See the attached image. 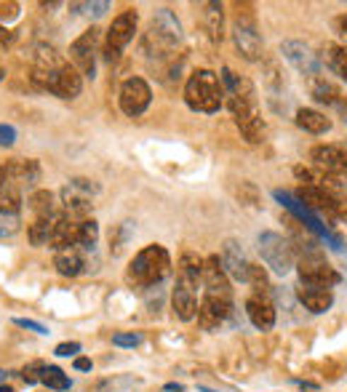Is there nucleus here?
Masks as SVG:
<instances>
[{"label": "nucleus", "mask_w": 347, "mask_h": 392, "mask_svg": "<svg viewBox=\"0 0 347 392\" xmlns=\"http://www.w3.org/2000/svg\"><path fill=\"white\" fill-rule=\"evenodd\" d=\"M99 192H102V187L96 184L94 179H86V177L70 179L61 187V208H64V216L75 219V222L88 219L91 211H94V198Z\"/></svg>", "instance_id": "39448f33"}, {"label": "nucleus", "mask_w": 347, "mask_h": 392, "mask_svg": "<svg viewBox=\"0 0 347 392\" xmlns=\"http://www.w3.org/2000/svg\"><path fill=\"white\" fill-rule=\"evenodd\" d=\"M204 27L208 37H211V43H222V37H225V6L222 3H206L204 6Z\"/></svg>", "instance_id": "a878e982"}, {"label": "nucleus", "mask_w": 347, "mask_h": 392, "mask_svg": "<svg viewBox=\"0 0 347 392\" xmlns=\"http://www.w3.org/2000/svg\"><path fill=\"white\" fill-rule=\"evenodd\" d=\"M310 96L318 102V105H326V107H342L345 105V96H342V88L329 81L326 75H315L310 78Z\"/></svg>", "instance_id": "4be33fe9"}, {"label": "nucleus", "mask_w": 347, "mask_h": 392, "mask_svg": "<svg viewBox=\"0 0 347 392\" xmlns=\"http://www.w3.org/2000/svg\"><path fill=\"white\" fill-rule=\"evenodd\" d=\"M310 160L318 171L329 177H347V147L342 144H318L310 150Z\"/></svg>", "instance_id": "dca6fc26"}, {"label": "nucleus", "mask_w": 347, "mask_h": 392, "mask_svg": "<svg viewBox=\"0 0 347 392\" xmlns=\"http://www.w3.org/2000/svg\"><path fill=\"white\" fill-rule=\"evenodd\" d=\"M112 345L120 350H134V347L142 345V333L139 331H118L112 333Z\"/></svg>", "instance_id": "c9c22d12"}, {"label": "nucleus", "mask_w": 347, "mask_h": 392, "mask_svg": "<svg viewBox=\"0 0 347 392\" xmlns=\"http://www.w3.org/2000/svg\"><path fill=\"white\" fill-rule=\"evenodd\" d=\"M13 326H19V328H27V331H35L40 333V336H48V328L43 326V323L33 321V318H13Z\"/></svg>", "instance_id": "ea45409f"}, {"label": "nucleus", "mask_w": 347, "mask_h": 392, "mask_svg": "<svg viewBox=\"0 0 347 392\" xmlns=\"http://www.w3.org/2000/svg\"><path fill=\"white\" fill-rule=\"evenodd\" d=\"M136 24H139V13L129 8V11H120L107 30V37H105V59L107 61H118L123 48L129 46L136 35Z\"/></svg>", "instance_id": "f8f14e48"}, {"label": "nucleus", "mask_w": 347, "mask_h": 392, "mask_svg": "<svg viewBox=\"0 0 347 392\" xmlns=\"http://www.w3.org/2000/svg\"><path fill=\"white\" fill-rule=\"evenodd\" d=\"M171 273V256L163 246H144L129 264V283L139 288H153Z\"/></svg>", "instance_id": "20e7f679"}, {"label": "nucleus", "mask_w": 347, "mask_h": 392, "mask_svg": "<svg viewBox=\"0 0 347 392\" xmlns=\"http://www.w3.org/2000/svg\"><path fill=\"white\" fill-rule=\"evenodd\" d=\"M40 381L46 384L48 390H57V392H64L72 387V379L59 369V366H46V369H43V379Z\"/></svg>", "instance_id": "72a5a7b5"}, {"label": "nucleus", "mask_w": 347, "mask_h": 392, "mask_svg": "<svg viewBox=\"0 0 347 392\" xmlns=\"http://www.w3.org/2000/svg\"><path fill=\"white\" fill-rule=\"evenodd\" d=\"M246 315L257 331H273V326H276V304L270 302V297L252 294L246 299Z\"/></svg>", "instance_id": "412c9836"}, {"label": "nucleus", "mask_w": 347, "mask_h": 392, "mask_svg": "<svg viewBox=\"0 0 347 392\" xmlns=\"http://www.w3.org/2000/svg\"><path fill=\"white\" fill-rule=\"evenodd\" d=\"M278 54L283 57V59L294 67V70L305 75V78H315V75H321V57L312 51L305 40H294V37H288L281 43L278 48Z\"/></svg>", "instance_id": "4468645a"}, {"label": "nucleus", "mask_w": 347, "mask_h": 392, "mask_svg": "<svg viewBox=\"0 0 347 392\" xmlns=\"http://www.w3.org/2000/svg\"><path fill=\"white\" fill-rule=\"evenodd\" d=\"M294 243V251L300 249L297 254V273H300V283L307 285V288H334L342 275L336 273V267H331L326 261L324 249L315 243V240H291Z\"/></svg>", "instance_id": "f03ea898"}, {"label": "nucleus", "mask_w": 347, "mask_h": 392, "mask_svg": "<svg viewBox=\"0 0 347 392\" xmlns=\"http://www.w3.org/2000/svg\"><path fill=\"white\" fill-rule=\"evenodd\" d=\"M30 208L35 211V216H57V203H54V192L51 190H35L30 195Z\"/></svg>", "instance_id": "7c9ffc66"}, {"label": "nucleus", "mask_w": 347, "mask_h": 392, "mask_svg": "<svg viewBox=\"0 0 347 392\" xmlns=\"http://www.w3.org/2000/svg\"><path fill=\"white\" fill-rule=\"evenodd\" d=\"M3 177L16 187H33L35 182H40V163L33 158H13L3 166Z\"/></svg>", "instance_id": "6ab92c4d"}, {"label": "nucleus", "mask_w": 347, "mask_h": 392, "mask_svg": "<svg viewBox=\"0 0 347 392\" xmlns=\"http://www.w3.org/2000/svg\"><path fill=\"white\" fill-rule=\"evenodd\" d=\"M43 369H46V366H43L40 360H35V363H30V366H24V369H22L24 384H30V387H33V384H37V381L43 379Z\"/></svg>", "instance_id": "58836bf2"}, {"label": "nucleus", "mask_w": 347, "mask_h": 392, "mask_svg": "<svg viewBox=\"0 0 347 392\" xmlns=\"http://www.w3.org/2000/svg\"><path fill=\"white\" fill-rule=\"evenodd\" d=\"M72 8V13H81V8H83L88 16H105V13L110 11V3L107 0H96V3H72L70 6Z\"/></svg>", "instance_id": "e433bc0d"}, {"label": "nucleus", "mask_w": 347, "mask_h": 392, "mask_svg": "<svg viewBox=\"0 0 347 392\" xmlns=\"http://www.w3.org/2000/svg\"><path fill=\"white\" fill-rule=\"evenodd\" d=\"M238 201L246 203V206H252V208H259V190L254 187L252 182H240L238 187Z\"/></svg>", "instance_id": "4c0bfd02"}, {"label": "nucleus", "mask_w": 347, "mask_h": 392, "mask_svg": "<svg viewBox=\"0 0 347 392\" xmlns=\"http://www.w3.org/2000/svg\"><path fill=\"white\" fill-rule=\"evenodd\" d=\"M273 198H276L281 206H286L288 211L297 216L302 225L310 230L312 235H318L321 240H326V243H329V246H331L334 251H342V238H336L334 232H331V230H329V227L321 222V216L312 214L307 206H302V203L297 201V198H294L291 192H286V190H273Z\"/></svg>", "instance_id": "1a4fd4ad"}, {"label": "nucleus", "mask_w": 347, "mask_h": 392, "mask_svg": "<svg viewBox=\"0 0 347 392\" xmlns=\"http://www.w3.org/2000/svg\"><path fill=\"white\" fill-rule=\"evenodd\" d=\"M201 283L206 285V294H216V297L233 299V288H230V278L222 267V259L211 254L204 259V273H201Z\"/></svg>", "instance_id": "a211bd4d"}, {"label": "nucleus", "mask_w": 347, "mask_h": 392, "mask_svg": "<svg viewBox=\"0 0 347 392\" xmlns=\"http://www.w3.org/2000/svg\"><path fill=\"white\" fill-rule=\"evenodd\" d=\"M262 78H264V85H267V94L273 96V99L283 94L286 78H283V70H281L276 57H264L262 59Z\"/></svg>", "instance_id": "c85d7f7f"}, {"label": "nucleus", "mask_w": 347, "mask_h": 392, "mask_svg": "<svg viewBox=\"0 0 347 392\" xmlns=\"http://www.w3.org/2000/svg\"><path fill=\"white\" fill-rule=\"evenodd\" d=\"M72 369L75 371H91L94 369V363H91V357H75V360H72Z\"/></svg>", "instance_id": "37998d69"}, {"label": "nucleus", "mask_w": 347, "mask_h": 392, "mask_svg": "<svg viewBox=\"0 0 347 392\" xmlns=\"http://www.w3.org/2000/svg\"><path fill=\"white\" fill-rule=\"evenodd\" d=\"M297 129H302L305 133H312V136H321V133H329L331 131V118H326L324 112H318V109L312 107H302L297 109Z\"/></svg>", "instance_id": "b1692460"}, {"label": "nucleus", "mask_w": 347, "mask_h": 392, "mask_svg": "<svg viewBox=\"0 0 347 392\" xmlns=\"http://www.w3.org/2000/svg\"><path fill=\"white\" fill-rule=\"evenodd\" d=\"M134 235V222H120L118 227H112V232H110V251H112V256H118L120 251L126 249V243L131 240Z\"/></svg>", "instance_id": "f704fd0d"}, {"label": "nucleus", "mask_w": 347, "mask_h": 392, "mask_svg": "<svg viewBox=\"0 0 347 392\" xmlns=\"http://www.w3.org/2000/svg\"><path fill=\"white\" fill-rule=\"evenodd\" d=\"M57 222H59V214L57 216H40L30 225V243L40 249V246H48L51 238H54V230H57Z\"/></svg>", "instance_id": "c756f323"}, {"label": "nucleus", "mask_w": 347, "mask_h": 392, "mask_svg": "<svg viewBox=\"0 0 347 392\" xmlns=\"http://www.w3.org/2000/svg\"><path fill=\"white\" fill-rule=\"evenodd\" d=\"M78 352H81L78 342H61V345L54 347V355L57 357H78Z\"/></svg>", "instance_id": "a19ab883"}, {"label": "nucleus", "mask_w": 347, "mask_h": 392, "mask_svg": "<svg viewBox=\"0 0 347 392\" xmlns=\"http://www.w3.org/2000/svg\"><path fill=\"white\" fill-rule=\"evenodd\" d=\"M13 40V32H8L6 27H0V43H11Z\"/></svg>", "instance_id": "a18cd8bd"}, {"label": "nucleus", "mask_w": 347, "mask_h": 392, "mask_svg": "<svg viewBox=\"0 0 347 392\" xmlns=\"http://www.w3.org/2000/svg\"><path fill=\"white\" fill-rule=\"evenodd\" d=\"M163 390H166V392H182V384H177V381H171V384H166Z\"/></svg>", "instance_id": "49530a36"}, {"label": "nucleus", "mask_w": 347, "mask_h": 392, "mask_svg": "<svg viewBox=\"0 0 347 392\" xmlns=\"http://www.w3.org/2000/svg\"><path fill=\"white\" fill-rule=\"evenodd\" d=\"M246 283L254 288V294L259 297H270L273 294V285H270V275L262 264H249V280Z\"/></svg>", "instance_id": "2f4dec72"}, {"label": "nucleus", "mask_w": 347, "mask_h": 392, "mask_svg": "<svg viewBox=\"0 0 347 392\" xmlns=\"http://www.w3.org/2000/svg\"><path fill=\"white\" fill-rule=\"evenodd\" d=\"M0 177H3V168H0Z\"/></svg>", "instance_id": "864d4df0"}, {"label": "nucleus", "mask_w": 347, "mask_h": 392, "mask_svg": "<svg viewBox=\"0 0 347 392\" xmlns=\"http://www.w3.org/2000/svg\"><path fill=\"white\" fill-rule=\"evenodd\" d=\"M321 64H326L329 70L339 75L347 83V46H339V43H326L324 51H321Z\"/></svg>", "instance_id": "cd10ccee"}, {"label": "nucleus", "mask_w": 347, "mask_h": 392, "mask_svg": "<svg viewBox=\"0 0 347 392\" xmlns=\"http://www.w3.org/2000/svg\"><path fill=\"white\" fill-rule=\"evenodd\" d=\"M297 299H300L302 307L307 309V312H312V315H324L334 304V294L329 288H307V285H300L297 288Z\"/></svg>", "instance_id": "5701e85b"}, {"label": "nucleus", "mask_w": 347, "mask_h": 392, "mask_svg": "<svg viewBox=\"0 0 347 392\" xmlns=\"http://www.w3.org/2000/svg\"><path fill=\"white\" fill-rule=\"evenodd\" d=\"M339 118H342V123L347 126V102L342 105V107H339Z\"/></svg>", "instance_id": "de8ad7c7"}, {"label": "nucleus", "mask_w": 347, "mask_h": 392, "mask_svg": "<svg viewBox=\"0 0 347 392\" xmlns=\"http://www.w3.org/2000/svg\"><path fill=\"white\" fill-rule=\"evenodd\" d=\"M219 259H222V267H225L228 278L238 280V283H246V280H249V261L243 256V249H240L238 240H233V238L225 240Z\"/></svg>", "instance_id": "aec40b11"}, {"label": "nucleus", "mask_w": 347, "mask_h": 392, "mask_svg": "<svg viewBox=\"0 0 347 392\" xmlns=\"http://www.w3.org/2000/svg\"><path fill=\"white\" fill-rule=\"evenodd\" d=\"M0 392H16V390H13L11 384H0Z\"/></svg>", "instance_id": "09e8293b"}, {"label": "nucleus", "mask_w": 347, "mask_h": 392, "mask_svg": "<svg viewBox=\"0 0 347 392\" xmlns=\"http://www.w3.org/2000/svg\"><path fill=\"white\" fill-rule=\"evenodd\" d=\"M257 243H259V256H262V261L276 275L286 278V275L297 267V251H294V243H291L288 238H283L281 232L267 230V232H262V235L257 238Z\"/></svg>", "instance_id": "0eeeda50"}, {"label": "nucleus", "mask_w": 347, "mask_h": 392, "mask_svg": "<svg viewBox=\"0 0 347 392\" xmlns=\"http://www.w3.org/2000/svg\"><path fill=\"white\" fill-rule=\"evenodd\" d=\"M33 83L43 91H51L59 99H75L83 91V75L72 67L70 61H64L59 70H35L33 67Z\"/></svg>", "instance_id": "423d86ee"}, {"label": "nucleus", "mask_w": 347, "mask_h": 392, "mask_svg": "<svg viewBox=\"0 0 347 392\" xmlns=\"http://www.w3.org/2000/svg\"><path fill=\"white\" fill-rule=\"evenodd\" d=\"M150 27H153L155 32H160L163 37H168L171 43H180L182 40V24H180V19H177V13L168 11V8H158V11L153 13Z\"/></svg>", "instance_id": "bb28decb"}, {"label": "nucleus", "mask_w": 347, "mask_h": 392, "mask_svg": "<svg viewBox=\"0 0 347 392\" xmlns=\"http://www.w3.org/2000/svg\"><path fill=\"white\" fill-rule=\"evenodd\" d=\"M54 267L61 278H78V275L86 273V259L81 249H64L57 251V259H54Z\"/></svg>", "instance_id": "393cba45"}, {"label": "nucleus", "mask_w": 347, "mask_h": 392, "mask_svg": "<svg viewBox=\"0 0 347 392\" xmlns=\"http://www.w3.org/2000/svg\"><path fill=\"white\" fill-rule=\"evenodd\" d=\"M233 43L238 48V54L246 61H262L264 59V43L262 35L257 30V22H254L252 13H240L233 22Z\"/></svg>", "instance_id": "9b49d317"}, {"label": "nucleus", "mask_w": 347, "mask_h": 392, "mask_svg": "<svg viewBox=\"0 0 347 392\" xmlns=\"http://www.w3.org/2000/svg\"><path fill=\"white\" fill-rule=\"evenodd\" d=\"M201 392H214V390H208V387H201Z\"/></svg>", "instance_id": "3c124183"}, {"label": "nucleus", "mask_w": 347, "mask_h": 392, "mask_svg": "<svg viewBox=\"0 0 347 392\" xmlns=\"http://www.w3.org/2000/svg\"><path fill=\"white\" fill-rule=\"evenodd\" d=\"M334 27H336V32H342V35H347V13H342V16H336V19H334Z\"/></svg>", "instance_id": "c03bdc74"}, {"label": "nucleus", "mask_w": 347, "mask_h": 392, "mask_svg": "<svg viewBox=\"0 0 347 392\" xmlns=\"http://www.w3.org/2000/svg\"><path fill=\"white\" fill-rule=\"evenodd\" d=\"M118 102H120L123 115H129V118H139L144 109L150 107V102H153V91H150V85H147L144 78H129V81H123V85H120Z\"/></svg>", "instance_id": "2eb2a0df"}, {"label": "nucleus", "mask_w": 347, "mask_h": 392, "mask_svg": "<svg viewBox=\"0 0 347 392\" xmlns=\"http://www.w3.org/2000/svg\"><path fill=\"white\" fill-rule=\"evenodd\" d=\"M22 227V187L0 177V238H11Z\"/></svg>", "instance_id": "9d476101"}, {"label": "nucleus", "mask_w": 347, "mask_h": 392, "mask_svg": "<svg viewBox=\"0 0 347 392\" xmlns=\"http://www.w3.org/2000/svg\"><path fill=\"white\" fill-rule=\"evenodd\" d=\"M230 112L235 118V126L243 133V139L249 144H259L267 133V126L259 112V102L257 99H243V96H225Z\"/></svg>", "instance_id": "6e6552de"}, {"label": "nucleus", "mask_w": 347, "mask_h": 392, "mask_svg": "<svg viewBox=\"0 0 347 392\" xmlns=\"http://www.w3.org/2000/svg\"><path fill=\"white\" fill-rule=\"evenodd\" d=\"M3 381H6V371L0 369V384H3Z\"/></svg>", "instance_id": "8fccbe9b"}, {"label": "nucleus", "mask_w": 347, "mask_h": 392, "mask_svg": "<svg viewBox=\"0 0 347 392\" xmlns=\"http://www.w3.org/2000/svg\"><path fill=\"white\" fill-rule=\"evenodd\" d=\"M204 273V259L192 251H184L177 261V285L171 291V307L180 321L190 323L198 318V283Z\"/></svg>", "instance_id": "f257e3e1"}, {"label": "nucleus", "mask_w": 347, "mask_h": 392, "mask_svg": "<svg viewBox=\"0 0 347 392\" xmlns=\"http://www.w3.org/2000/svg\"><path fill=\"white\" fill-rule=\"evenodd\" d=\"M13 142H16V129L0 123V147H11Z\"/></svg>", "instance_id": "79ce46f5"}, {"label": "nucleus", "mask_w": 347, "mask_h": 392, "mask_svg": "<svg viewBox=\"0 0 347 392\" xmlns=\"http://www.w3.org/2000/svg\"><path fill=\"white\" fill-rule=\"evenodd\" d=\"M96 240H99V225H96L94 219H83L78 225V246L75 249L91 251L96 246Z\"/></svg>", "instance_id": "473e14b6"}, {"label": "nucleus", "mask_w": 347, "mask_h": 392, "mask_svg": "<svg viewBox=\"0 0 347 392\" xmlns=\"http://www.w3.org/2000/svg\"><path fill=\"white\" fill-rule=\"evenodd\" d=\"M0 81H3V67H0Z\"/></svg>", "instance_id": "603ef678"}, {"label": "nucleus", "mask_w": 347, "mask_h": 392, "mask_svg": "<svg viewBox=\"0 0 347 392\" xmlns=\"http://www.w3.org/2000/svg\"><path fill=\"white\" fill-rule=\"evenodd\" d=\"M99 27H88L83 35L75 37L70 46V61L72 67L81 72L83 78L96 75V54H99Z\"/></svg>", "instance_id": "ddd939ff"}, {"label": "nucleus", "mask_w": 347, "mask_h": 392, "mask_svg": "<svg viewBox=\"0 0 347 392\" xmlns=\"http://www.w3.org/2000/svg\"><path fill=\"white\" fill-rule=\"evenodd\" d=\"M184 102L187 107L195 112H219V107L225 105V88L219 75L211 70H195L190 75V81L184 85Z\"/></svg>", "instance_id": "7ed1b4c3"}, {"label": "nucleus", "mask_w": 347, "mask_h": 392, "mask_svg": "<svg viewBox=\"0 0 347 392\" xmlns=\"http://www.w3.org/2000/svg\"><path fill=\"white\" fill-rule=\"evenodd\" d=\"M233 315V299L216 297V294H204L198 304V323L206 331H214Z\"/></svg>", "instance_id": "f3484780"}]
</instances>
